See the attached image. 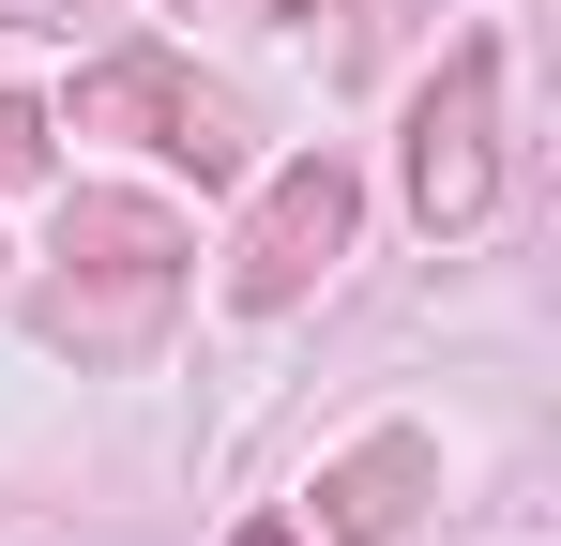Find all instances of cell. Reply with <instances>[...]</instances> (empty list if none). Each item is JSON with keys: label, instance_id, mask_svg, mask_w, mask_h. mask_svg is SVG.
Listing matches in <instances>:
<instances>
[{"label": "cell", "instance_id": "cell-1", "mask_svg": "<svg viewBox=\"0 0 561 546\" xmlns=\"http://www.w3.org/2000/svg\"><path fill=\"white\" fill-rule=\"evenodd\" d=\"M183 213L152 197H61V273H46V350L77 364H137L183 304Z\"/></svg>", "mask_w": 561, "mask_h": 546}, {"label": "cell", "instance_id": "cell-2", "mask_svg": "<svg viewBox=\"0 0 561 546\" xmlns=\"http://www.w3.org/2000/svg\"><path fill=\"white\" fill-rule=\"evenodd\" d=\"M410 213L425 228H485L501 213V46H456L425 106H410Z\"/></svg>", "mask_w": 561, "mask_h": 546}, {"label": "cell", "instance_id": "cell-3", "mask_svg": "<svg viewBox=\"0 0 561 546\" xmlns=\"http://www.w3.org/2000/svg\"><path fill=\"white\" fill-rule=\"evenodd\" d=\"M77 137H152V152H168V168H197V182H228V168H243L228 91H197L168 46H122V61H92V77H77Z\"/></svg>", "mask_w": 561, "mask_h": 546}, {"label": "cell", "instance_id": "cell-4", "mask_svg": "<svg viewBox=\"0 0 561 546\" xmlns=\"http://www.w3.org/2000/svg\"><path fill=\"white\" fill-rule=\"evenodd\" d=\"M350 228H365L350 168H334V152H304V168H274V182H259V213H243V243H228V288L274 319V304H304L319 273L350 259Z\"/></svg>", "mask_w": 561, "mask_h": 546}, {"label": "cell", "instance_id": "cell-5", "mask_svg": "<svg viewBox=\"0 0 561 546\" xmlns=\"http://www.w3.org/2000/svg\"><path fill=\"white\" fill-rule=\"evenodd\" d=\"M425 486H440V441H425V425H379V441H350L334 470H319V532L334 546H394Z\"/></svg>", "mask_w": 561, "mask_h": 546}, {"label": "cell", "instance_id": "cell-6", "mask_svg": "<svg viewBox=\"0 0 561 546\" xmlns=\"http://www.w3.org/2000/svg\"><path fill=\"white\" fill-rule=\"evenodd\" d=\"M15 168H46V122H31V106L0 91V182H15Z\"/></svg>", "mask_w": 561, "mask_h": 546}, {"label": "cell", "instance_id": "cell-7", "mask_svg": "<svg viewBox=\"0 0 561 546\" xmlns=\"http://www.w3.org/2000/svg\"><path fill=\"white\" fill-rule=\"evenodd\" d=\"M228 546H304V532H288V516H259V532H228Z\"/></svg>", "mask_w": 561, "mask_h": 546}, {"label": "cell", "instance_id": "cell-8", "mask_svg": "<svg viewBox=\"0 0 561 546\" xmlns=\"http://www.w3.org/2000/svg\"><path fill=\"white\" fill-rule=\"evenodd\" d=\"M288 15H319V0H288Z\"/></svg>", "mask_w": 561, "mask_h": 546}]
</instances>
